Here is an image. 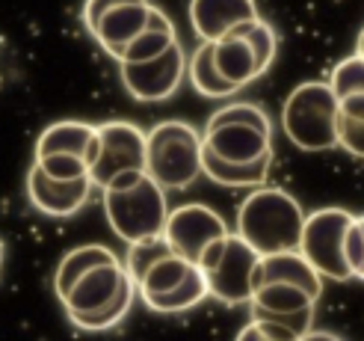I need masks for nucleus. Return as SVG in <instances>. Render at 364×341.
<instances>
[{
  "label": "nucleus",
  "mask_w": 364,
  "mask_h": 341,
  "mask_svg": "<svg viewBox=\"0 0 364 341\" xmlns=\"http://www.w3.org/2000/svg\"><path fill=\"white\" fill-rule=\"evenodd\" d=\"M136 300V285L127 276L124 261L113 258L86 271L65 297H60L71 327L83 332H107L127 318Z\"/></svg>",
  "instance_id": "1"
},
{
  "label": "nucleus",
  "mask_w": 364,
  "mask_h": 341,
  "mask_svg": "<svg viewBox=\"0 0 364 341\" xmlns=\"http://www.w3.org/2000/svg\"><path fill=\"white\" fill-rule=\"evenodd\" d=\"M305 223V211L282 187H255L237 208V229L234 235L243 238L261 258L290 253L299 246Z\"/></svg>",
  "instance_id": "2"
},
{
  "label": "nucleus",
  "mask_w": 364,
  "mask_h": 341,
  "mask_svg": "<svg viewBox=\"0 0 364 341\" xmlns=\"http://www.w3.org/2000/svg\"><path fill=\"white\" fill-rule=\"evenodd\" d=\"M101 193L110 229L124 243L163 235V226L169 217V202L166 190L149 172H124Z\"/></svg>",
  "instance_id": "3"
},
{
  "label": "nucleus",
  "mask_w": 364,
  "mask_h": 341,
  "mask_svg": "<svg viewBox=\"0 0 364 341\" xmlns=\"http://www.w3.org/2000/svg\"><path fill=\"white\" fill-rule=\"evenodd\" d=\"M202 149L225 164H252L272 152L269 113L255 101H231L213 110L202 131Z\"/></svg>",
  "instance_id": "4"
},
{
  "label": "nucleus",
  "mask_w": 364,
  "mask_h": 341,
  "mask_svg": "<svg viewBox=\"0 0 364 341\" xmlns=\"http://www.w3.org/2000/svg\"><path fill=\"white\" fill-rule=\"evenodd\" d=\"M145 172L163 190H187L202 175V134L181 119L157 122L145 131Z\"/></svg>",
  "instance_id": "5"
},
{
  "label": "nucleus",
  "mask_w": 364,
  "mask_h": 341,
  "mask_svg": "<svg viewBox=\"0 0 364 341\" xmlns=\"http://www.w3.org/2000/svg\"><path fill=\"white\" fill-rule=\"evenodd\" d=\"M282 131L302 152L338 149V98L326 80H305L282 104Z\"/></svg>",
  "instance_id": "6"
},
{
  "label": "nucleus",
  "mask_w": 364,
  "mask_h": 341,
  "mask_svg": "<svg viewBox=\"0 0 364 341\" xmlns=\"http://www.w3.org/2000/svg\"><path fill=\"white\" fill-rule=\"evenodd\" d=\"M261 256L237 238L234 231L216 241L198 258V271L208 282V297L225 303V306H249L255 294V273H258Z\"/></svg>",
  "instance_id": "7"
},
{
  "label": "nucleus",
  "mask_w": 364,
  "mask_h": 341,
  "mask_svg": "<svg viewBox=\"0 0 364 341\" xmlns=\"http://www.w3.org/2000/svg\"><path fill=\"white\" fill-rule=\"evenodd\" d=\"M350 223H353V214L347 208H320L308 214L302 223L296 249L323 279H332V282L353 279V271L347 264V249H343Z\"/></svg>",
  "instance_id": "8"
},
{
  "label": "nucleus",
  "mask_w": 364,
  "mask_h": 341,
  "mask_svg": "<svg viewBox=\"0 0 364 341\" xmlns=\"http://www.w3.org/2000/svg\"><path fill=\"white\" fill-rule=\"evenodd\" d=\"M98 131V157L89 178L95 190H104L124 172H145V131L134 122H101Z\"/></svg>",
  "instance_id": "9"
},
{
  "label": "nucleus",
  "mask_w": 364,
  "mask_h": 341,
  "mask_svg": "<svg viewBox=\"0 0 364 341\" xmlns=\"http://www.w3.org/2000/svg\"><path fill=\"white\" fill-rule=\"evenodd\" d=\"M119 78H122V86L127 89V95L142 104L169 101L187 78L184 45L175 42L169 51H163L160 57L149 63H124L119 65Z\"/></svg>",
  "instance_id": "10"
},
{
  "label": "nucleus",
  "mask_w": 364,
  "mask_h": 341,
  "mask_svg": "<svg viewBox=\"0 0 364 341\" xmlns=\"http://www.w3.org/2000/svg\"><path fill=\"white\" fill-rule=\"evenodd\" d=\"M225 235H228V223L220 217V211H213L210 205L202 202H190L169 211L166 226H163V238L169 241V246L193 264H198L205 249L216 241H223Z\"/></svg>",
  "instance_id": "11"
},
{
  "label": "nucleus",
  "mask_w": 364,
  "mask_h": 341,
  "mask_svg": "<svg viewBox=\"0 0 364 341\" xmlns=\"http://www.w3.org/2000/svg\"><path fill=\"white\" fill-rule=\"evenodd\" d=\"M314 306L317 300L311 294H305L296 285L284 282H264L255 288L249 309L252 320H267V324H279L290 330L296 338H302L314 324Z\"/></svg>",
  "instance_id": "12"
},
{
  "label": "nucleus",
  "mask_w": 364,
  "mask_h": 341,
  "mask_svg": "<svg viewBox=\"0 0 364 341\" xmlns=\"http://www.w3.org/2000/svg\"><path fill=\"white\" fill-rule=\"evenodd\" d=\"M24 190H27V199L30 205L45 214L50 220H68L80 214L86 208V202L92 199L95 193V184L92 178H77V182H53L48 178L39 167H30L27 172V182H24Z\"/></svg>",
  "instance_id": "13"
},
{
  "label": "nucleus",
  "mask_w": 364,
  "mask_h": 341,
  "mask_svg": "<svg viewBox=\"0 0 364 341\" xmlns=\"http://www.w3.org/2000/svg\"><path fill=\"white\" fill-rule=\"evenodd\" d=\"M190 24L202 42H220L252 18H258L255 0H190Z\"/></svg>",
  "instance_id": "14"
},
{
  "label": "nucleus",
  "mask_w": 364,
  "mask_h": 341,
  "mask_svg": "<svg viewBox=\"0 0 364 341\" xmlns=\"http://www.w3.org/2000/svg\"><path fill=\"white\" fill-rule=\"evenodd\" d=\"M149 12H151L149 0H131V4H119V6H113L98 21L92 39L119 63L124 48L145 30V24H149Z\"/></svg>",
  "instance_id": "15"
},
{
  "label": "nucleus",
  "mask_w": 364,
  "mask_h": 341,
  "mask_svg": "<svg viewBox=\"0 0 364 341\" xmlns=\"http://www.w3.org/2000/svg\"><path fill=\"white\" fill-rule=\"evenodd\" d=\"M45 154H75L83 157L89 169H92L98 157V131L95 125L80 122V119H63L53 122L36 140V157Z\"/></svg>",
  "instance_id": "16"
},
{
  "label": "nucleus",
  "mask_w": 364,
  "mask_h": 341,
  "mask_svg": "<svg viewBox=\"0 0 364 341\" xmlns=\"http://www.w3.org/2000/svg\"><path fill=\"white\" fill-rule=\"evenodd\" d=\"M264 282L296 285V288H302L305 294H311L314 300H320V294H323V276L302 258L299 249L276 253V256H264L261 264H258V273H255V288L264 285Z\"/></svg>",
  "instance_id": "17"
},
{
  "label": "nucleus",
  "mask_w": 364,
  "mask_h": 341,
  "mask_svg": "<svg viewBox=\"0 0 364 341\" xmlns=\"http://www.w3.org/2000/svg\"><path fill=\"white\" fill-rule=\"evenodd\" d=\"M213 65L231 86H237V89H243L252 80L261 78L255 51L249 48V42L243 36H234V33H228L220 42H213Z\"/></svg>",
  "instance_id": "18"
},
{
  "label": "nucleus",
  "mask_w": 364,
  "mask_h": 341,
  "mask_svg": "<svg viewBox=\"0 0 364 341\" xmlns=\"http://www.w3.org/2000/svg\"><path fill=\"white\" fill-rule=\"evenodd\" d=\"M175 42H178V30L172 24V18L160 6H151L149 24H145V30L124 48L119 65H124V63H149V60L160 57L163 51H169Z\"/></svg>",
  "instance_id": "19"
},
{
  "label": "nucleus",
  "mask_w": 364,
  "mask_h": 341,
  "mask_svg": "<svg viewBox=\"0 0 364 341\" xmlns=\"http://www.w3.org/2000/svg\"><path fill=\"white\" fill-rule=\"evenodd\" d=\"M269 167H272V152L264 154L261 160H252V164H225V160L213 157L202 149V172L213 184H223V187H249V190L264 187Z\"/></svg>",
  "instance_id": "20"
},
{
  "label": "nucleus",
  "mask_w": 364,
  "mask_h": 341,
  "mask_svg": "<svg viewBox=\"0 0 364 341\" xmlns=\"http://www.w3.org/2000/svg\"><path fill=\"white\" fill-rule=\"evenodd\" d=\"M113 258H119V256L104 243H83V246H75L71 253H65L57 264V273H53V294H57V300L65 297L68 288L86 271H92V267H98L104 261H113Z\"/></svg>",
  "instance_id": "21"
},
{
  "label": "nucleus",
  "mask_w": 364,
  "mask_h": 341,
  "mask_svg": "<svg viewBox=\"0 0 364 341\" xmlns=\"http://www.w3.org/2000/svg\"><path fill=\"white\" fill-rule=\"evenodd\" d=\"M205 300H208V282H205L202 271H198V264H196L190 271V276L181 285H175V288L166 291V294L142 300V306L149 312H154V315H184L196 306H202Z\"/></svg>",
  "instance_id": "22"
},
{
  "label": "nucleus",
  "mask_w": 364,
  "mask_h": 341,
  "mask_svg": "<svg viewBox=\"0 0 364 341\" xmlns=\"http://www.w3.org/2000/svg\"><path fill=\"white\" fill-rule=\"evenodd\" d=\"M187 75H190V83L198 95H205V98H213V101H220V98H231V95H237V86H231L220 71H216L213 65V42H202L193 53H190V60H187Z\"/></svg>",
  "instance_id": "23"
},
{
  "label": "nucleus",
  "mask_w": 364,
  "mask_h": 341,
  "mask_svg": "<svg viewBox=\"0 0 364 341\" xmlns=\"http://www.w3.org/2000/svg\"><path fill=\"white\" fill-rule=\"evenodd\" d=\"M193 261H187L184 256H178L175 249H169L166 256H160L149 271H145L134 285H136V294L142 297V300H149V297H157V294H166V291H172L175 285H181L187 276H190V271H193Z\"/></svg>",
  "instance_id": "24"
},
{
  "label": "nucleus",
  "mask_w": 364,
  "mask_h": 341,
  "mask_svg": "<svg viewBox=\"0 0 364 341\" xmlns=\"http://www.w3.org/2000/svg\"><path fill=\"white\" fill-rule=\"evenodd\" d=\"M231 33L243 36V39L249 42V48L255 51V60H258V71L267 75L272 60H276V53H279V36H276V30H272V24L258 15V18H252V21L234 27Z\"/></svg>",
  "instance_id": "25"
},
{
  "label": "nucleus",
  "mask_w": 364,
  "mask_h": 341,
  "mask_svg": "<svg viewBox=\"0 0 364 341\" xmlns=\"http://www.w3.org/2000/svg\"><path fill=\"white\" fill-rule=\"evenodd\" d=\"M332 86L335 98H350V95H364V60L358 57V53H353V57L341 60L335 68L329 80H326Z\"/></svg>",
  "instance_id": "26"
},
{
  "label": "nucleus",
  "mask_w": 364,
  "mask_h": 341,
  "mask_svg": "<svg viewBox=\"0 0 364 341\" xmlns=\"http://www.w3.org/2000/svg\"><path fill=\"white\" fill-rule=\"evenodd\" d=\"M48 178L53 182H77V178H89V164L75 154H45L33 160Z\"/></svg>",
  "instance_id": "27"
},
{
  "label": "nucleus",
  "mask_w": 364,
  "mask_h": 341,
  "mask_svg": "<svg viewBox=\"0 0 364 341\" xmlns=\"http://www.w3.org/2000/svg\"><path fill=\"white\" fill-rule=\"evenodd\" d=\"M338 149L364 160V116L338 110Z\"/></svg>",
  "instance_id": "28"
},
{
  "label": "nucleus",
  "mask_w": 364,
  "mask_h": 341,
  "mask_svg": "<svg viewBox=\"0 0 364 341\" xmlns=\"http://www.w3.org/2000/svg\"><path fill=\"white\" fill-rule=\"evenodd\" d=\"M343 249H347V264L353 271V279L364 282V217H353Z\"/></svg>",
  "instance_id": "29"
},
{
  "label": "nucleus",
  "mask_w": 364,
  "mask_h": 341,
  "mask_svg": "<svg viewBox=\"0 0 364 341\" xmlns=\"http://www.w3.org/2000/svg\"><path fill=\"white\" fill-rule=\"evenodd\" d=\"M119 4H131V0H83V27L89 30V36L95 33L101 18Z\"/></svg>",
  "instance_id": "30"
},
{
  "label": "nucleus",
  "mask_w": 364,
  "mask_h": 341,
  "mask_svg": "<svg viewBox=\"0 0 364 341\" xmlns=\"http://www.w3.org/2000/svg\"><path fill=\"white\" fill-rule=\"evenodd\" d=\"M234 341H269V338L261 332V327L255 324V320H249V324L237 332V338H234Z\"/></svg>",
  "instance_id": "31"
},
{
  "label": "nucleus",
  "mask_w": 364,
  "mask_h": 341,
  "mask_svg": "<svg viewBox=\"0 0 364 341\" xmlns=\"http://www.w3.org/2000/svg\"><path fill=\"white\" fill-rule=\"evenodd\" d=\"M299 341H343V338L335 335V332H326V330H308Z\"/></svg>",
  "instance_id": "32"
},
{
  "label": "nucleus",
  "mask_w": 364,
  "mask_h": 341,
  "mask_svg": "<svg viewBox=\"0 0 364 341\" xmlns=\"http://www.w3.org/2000/svg\"><path fill=\"white\" fill-rule=\"evenodd\" d=\"M355 53H358V57L364 60V30L358 33V42H355Z\"/></svg>",
  "instance_id": "33"
},
{
  "label": "nucleus",
  "mask_w": 364,
  "mask_h": 341,
  "mask_svg": "<svg viewBox=\"0 0 364 341\" xmlns=\"http://www.w3.org/2000/svg\"><path fill=\"white\" fill-rule=\"evenodd\" d=\"M4 258H6V253H4V241H0V273H4Z\"/></svg>",
  "instance_id": "34"
}]
</instances>
